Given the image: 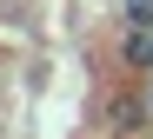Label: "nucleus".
<instances>
[{"instance_id":"1","label":"nucleus","mask_w":153,"mask_h":139,"mask_svg":"<svg viewBox=\"0 0 153 139\" xmlns=\"http://www.w3.org/2000/svg\"><path fill=\"white\" fill-rule=\"evenodd\" d=\"M126 26H153V0H126Z\"/></svg>"},{"instance_id":"2","label":"nucleus","mask_w":153,"mask_h":139,"mask_svg":"<svg viewBox=\"0 0 153 139\" xmlns=\"http://www.w3.org/2000/svg\"><path fill=\"white\" fill-rule=\"evenodd\" d=\"M146 119H153V93H146Z\"/></svg>"}]
</instances>
